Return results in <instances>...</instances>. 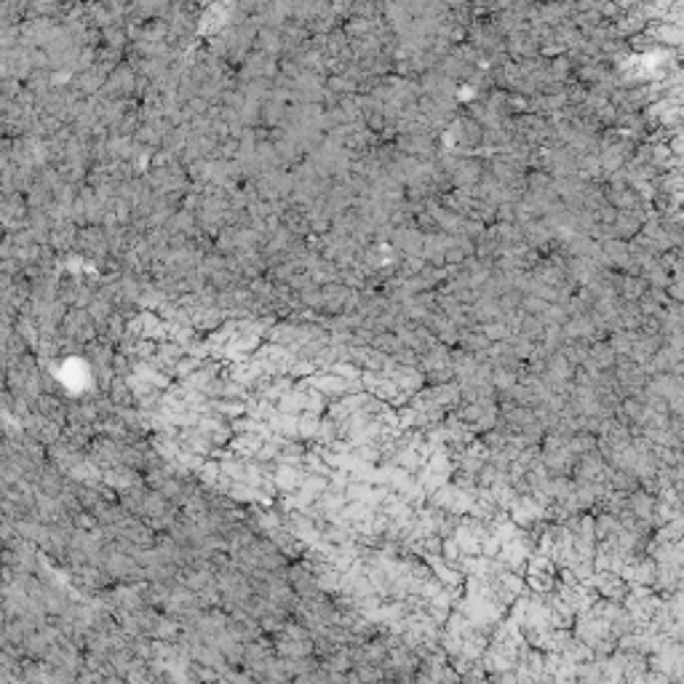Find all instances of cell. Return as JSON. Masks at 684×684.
I'll use <instances>...</instances> for the list:
<instances>
[{
  "instance_id": "1",
  "label": "cell",
  "mask_w": 684,
  "mask_h": 684,
  "mask_svg": "<svg viewBox=\"0 0 684 684\" xmlns=\"http://www.w3.org/2000/svg\"><path fill=\"white\" fill-rule=\"evenodd\" d=\"M318 433H321V414L302 412L300 414V439L302 441H313V439H318Z\"/></svg>"
}]
</instances>
